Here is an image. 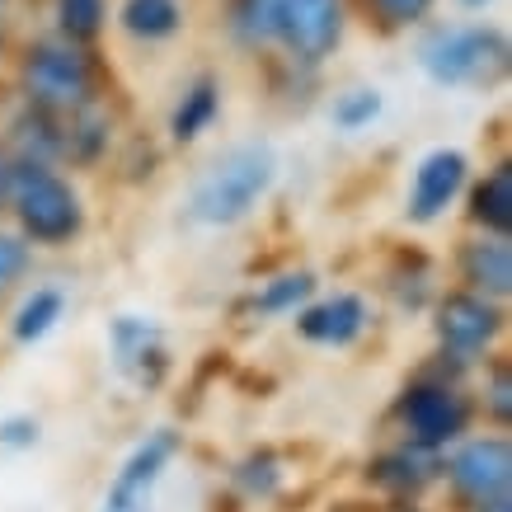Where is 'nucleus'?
Instances as JSON below:
<instances>
[{
  "instance_id": "obj_1",
  "label": "nucleus",
  "mask_w": 512,
  "mask_h": 512,
  "mask_svg": "<svg viewBox=\"0 0 512 512\" xmlns=\"http://www.w3.org/2000/svg\"><path fill=\"white\" fill-rule=\"evenodd\" d=\"M235 38L254 52H282L292 66H320L334 57L348 29L343 0H235Z\"/></svg>"
},
{
  "instance_id": "obj_2",
  "label": "nucleus",
  "mask_w": 512,
  "mask_h": 512,
  "mask_svg": "<svg viewBox=\"0 0 512 512\" xmlns=\"http://www.w3.org/2000/svg\"><path fill=\"white\" fill-rule=\"evenodd\" d=\"M5 207L15 212L19 240H29V245L62 249L85 231V202H80L76 184L43 160H15Z\"/></svg>"
},
{
  "instance_id": "obj_3",
  "label": "nucleus",
  "mask_w": 512,
  "mask_h": 512,
  "mask_svg": "<svg viewBox=\"0 0 512 512\" xmlns=\"http://www.w3.org/2000/svg\"><path fill=\"white\" fill-rule=\"evenodd\" d=\"M273 179H278V160L268 146H235L198 179L188 212L202 226H235L268 198Z\"/></svg>"
},
{
  "instance_id": "obj_4",
  "label": "nucleus",
  "mask_w": 512,
  "mask_h": 512,
  "mask_svg": "<svg viewBox=\"0 0 512 512\" xmlns=\"http://www.w3.org/2000/svg\"><path fill=\"white\" fill-rule=\"evenodd\" d=\"M423 71L437 85L456 90H484L503 80L508 71V33L494 24H466V29H442L423 43Z\"/></svg>"
},
{
  "instance_id": "obj_5",
  "label": "nucleus",
  "mask_w": 512,
  "mask_h": 512,
  "mask_svg": "<svg viewBox=\"0 0 512 512\" xmlns=\"http://www.w3.org/2000/svg\"><path fill=\"white\" fill-rule=\"evenodd\" d=\"M19 90L33 109L43 113H76L94 99V66L80 43H38L19 62Z\"/></svg>"
},
{
  "instance_id": "obj_6",
  "label": "nucleus",
  "mask_w": 512,
  "mask_h": 512,
  "mask_svg": "<svg viewBox=\"0 0 512 512\" xmlns=\"http://www.w3.org/2000/svg\"><path fill=\"white\" fill-rule=\"evenodd\" d=\"M470 419H475V404L447 376H419L395 400V423H400L404 442L423 451H442L451 442H461Z\"/></svg>"
},
{
  "instance_id": "obj_7",
  "label": "nucleus",
  "mask_w": 512,
  "mask_h": 512,
  "mask_svg": "<svg viewBox=\"0 0 512 512\" xmlns=\"http://www.w3.org/2000/svg\"><path fill=\"white\" fill-rule=\"evenodd\" d=\"M433 329L442 343V357L475 362V357L494 353V343L503 339V301L456 287L433 306Z\"/></svg>"
},
{
  "instance_id": "obj_8",
  "label": "nucleus",
  "mask_w": 512,
  "mask_h": 512,
  "mask_svg": "<svg viewBox=\"0 0 512 512\" xmlns=\"http://www.w3.org/2000/svg\"><path fill=\"white\" fill-rule=\"evenodd\" d=\"M447 484L451 494L470 503V508H484L494 498H508L512 489V447L508 437H470L451 451L447 461Z\"/></svg>"
},
{
  "instance_id": "obj_9",
  "label": "nucleus",
  "mask_w": 512,
  "mask_h": 512,
  "mask_svg": "<svg viewBox=\"0 0 512 512\" xmlns=\"http://www.w3.org/2000/svg\"><path fill=\"white\" fill-rule=\"evenodd\" d=\"M174 456H179V433H174V428H160V433H151L146 442H137L132 456L118 466L113 484L104 489L99 512H151L156 484L165 480V470H170Z\"/></svg>"
},
{
  "instance_id": "obj_10",
  "label": "nucleus",
  "mask_w": 512,
  "mask_h": 512,
  "mask_svg": "<svg viewBox=\"0 0 512 512\" xmlns=\"http://www.w3.org/2000/svg\"><path fill=\"white\" fill-rule=\"evenodd\" d=\"M466 179H470V160L461 156V151H451V146L428 151V156L419 160V170H414L404 217L414 221V226H433L437 217H447L451 202L461 198Z\"/></svg>"
},
{
  "instance_id": "obj_11",
  "label": "nucleus",
  "mask_w": 512,
  "mask_h": 512,
  "mask_svg": "<svg viewBox=\"0 0 512 512\" xmlns=\"http://www.w3.org/2000/svg\"><path fill=\"white\" fill-rule=\"evenodd\" d=\"M372 325V311L357 292H334L325 301H306L296 311V334L315 348H348L367 334Z\"/></svg>"
},
{
  "instance_id": "obj_12",
  "label": "nucleus",
  "mask_w": 512,
  "mask_h": 512,
  "mask_svg": "<svg viewBox=\"0 0 512 512\" xmlns=\"http://www.w3.org/2000/svg\"><path fill=\"white\" fill-rule=\"evenodd\" d=\"M109 348H113V362H118V372L132 376L137 386H160L165 381V367H170V357H165V343H160V329L151 320H141V315H118L109 325Z\"/></svg>"
},
{
  "instance_id": "obj_13",
  "label": "nucleus",
  "mask_w": 512,
  "mask_h": 512,
  "mask_svg": "<svg viewBox=\"0 0 512 512\" xmlns=\"http://www.w3.org/2000/svg\"><path fill=\"white\" fill-rule=\"evenodd\" d=\"M456 273L466 282L470 292L480 296H494V301H508L512 292V249H508V235H470L461 240L456 249Z\"/></svg>"
},
{
  "instance_id": "obj_14",
  "label": "nucleus",
  "mask_w": 512,
  "mask_h": 512,
  "mask_svg": "<svg viewBox=\"0 0 512 512\" xmlns=\"http://www.w3.org/2000/svg\"><path fill=\"white\" fill-rule=\"evenodd\" d=\"M466 217L475 231H489V235L512 231V165H494L480 184L470 188Z\"/></svg>"
},
{
  "instance_id": "obj_15",
  "label": "nucleus",
  "mask_w": 512,
  "mask_h": 512,
  "mask_svg": "<svg viewBox=\"0 0 512 512\" xmlns=\"http://www.w3.org/2000/svg\"><path fill=\"white\" fill-rule=\"evenodd\" d=\"M433 475H437V451L409 447V442L386 451L381 461H372V484H381L390 494H419Z\"/></svg>"
},
{
  "instance_id": "obj_16",
  "label": "nucleus",
  "mask_w": 512,
  "mask_h": 512,
  "mask_svg": "<svg viewBox=\"0 0 512 512\" xmlns=\"http://www.w3.org/2000/svg\"><path fill=\"white\" fill-rule=\"evenodd\" d=\"M118 24L137 43H165L184 29V5L179 0H123Z\"/></svg>"
},
{
  "instance_id": "obj_17",
  "label": "nucleus",
  "mask_w": 512,
  "mask_h": 512,
  "mask_svg": "<svg viewBox=\"0 0 512 512\" xmlns=\"http://www.w3.org/2000/svg\"><path fill=\"white\" fill-rule=\"evenodd\" d=\"M217 113H221V85L212 76L193 80V85L184 90V99H179L174 118H170L174 141H198L207 127L217 123Z\"/></svg>"
},
{
  "instance_id": "obj_18",
  "label": "nucleus",
  "mask_w": 512,
  "mask_h": 512,
  "mask_svg": "<svg viewBox=\"0 0 512 512\" xmlns=\"http://www.w3.org/2000/svg\"><path fill=\"white\" fill-rule=\"evenodd\" d=\"M315 296V273L311 268H292V273H278V278H268L254 301H249V311L254 315H296L306 301Z\"/></svg>"
},
{
  "instance_id": "obj_19",
  "label": "nucleus",
  "mask_w": 512,
  "mask_h": 512,
  "mask_svg": "<svg viewBox=\"0 0 512 512\" xmlns=\"http://www.w3.org/2000/svg\"><path fill=\"white\" fill-rule=\"evenodd\" d=\"M62 311H66V296L57 292V287H33V292L24 296V306L15 311L10 334H15V343H38L52 334V325L62 320Z\"/></svg>"
},
{
  "instance_id": "obj_20",
  "label": "nucleus",
  "mask_w": 512,
  "mask_h": 512,
  "mask_svg": "<svg viewBox=\"0 0 512 512\" xmlns=\"http://www.w3.org/2000/svg\"><path fill=\"white\" fill-rule=\"evenodd\" d=\"M57 33L66 43H94L104 33V19H109V5L104 0H57Z\"/></svg>"
},
{
  "instance_id": "obj_21",
  "label": "nucleus",
  "mask_w": 512,
  "mask_h": 512,
  "mask_svg": "<svg viewBox=\"0 0 512 512\" xmlns=\"http://www.w3.org/2000/svg\"><path fill=\"white\" fill-rule=\"evenodd\" d=\"M362 5H367L376 29H386V33L414 29V24H423V19L433 15V0H362Z\"/></svg>"
},
{
  "instance_id": "obj_22",
  "label": "nucleus",
  "mask_w": 512,
  "mask_h": 512,
  "mask_svg": "<svg viewBox=\"0 0 512 512\" xmlns=\"http://www.w3.org/2000/svg\"><path fill=\"white\" fill-rule=\"evenodd\" d=\"M376 113H381V90H367V85H362V90H348L339 104H334V123H339L343 132H362Z\"/></svg>"
},
{
  "instance_id": "obj_23",
  "label": "nucleus",
  "mask_w": 512,
  "mask_h": 512,
  "mask_svg": "<svg viewBox=\"0 0 512 512\" xmlns=\"http://www.w3.org/2000/svg\"><path fill=\"white\" fill-rule=\"evenodd\" d=\"M484 414H489L498 428H508V423H512V376H508V367H503V362L494 367L489 386H484Z\"/></svg>"
},
{
  "instance_id": "obj_24",
  "label": "nucleus",
  "mask_w": 512,
  "mask_h": 512,
  "mask_svg": "<svg viewBox=\"0 0 512 512\" xmlns=\"http://www.w3.org/2000/svg\"><path fill=\"white\" fill-rule=\"evenodd\" d=\"M29 273V240L0 231V292Z\"/></svg>"
},
{
  "instance_id": "obj_25",
  "label": "nucleus",
  "mask_w": 512,
  "mask_h": 512,
  "mask_svg": "<svg viewBox=\"0 0 512 512\" xmlns=\"http://www.w3.org/2000/svg\"><path fill=\"white\" fill-rule=\"evenodd\" d=\"M235 480L245 484L249 494H273V484H278V461H273V456H249Z\"/></svg>"
},
{
  "instance_id": "obj_26",
  "label": "nucleus",
  "mask_w": 512,
  "mask_h": 512,
  "mask_svg": "<svg viewBox=\"0 0 512 512\" xmlns=\"http://www.w3.org/2000/svg\"><path fill=\"white\" fill-rule=\"evenodd\" d=\"M33 442H38V419L19 414V419L0 423V447H33Z\"/></svg>"
},
{
  "instance_id": "obj_27",
  "label": "nucleus",
  "mask_w": 512,
  "mask_h": 512,
  "mask_svg": "<svg viewBox=\"0 0 512 512\" xmlns=\"http://www.w3.org/2000/svg\"><path fill=\"white\" fill-rule=\"evenodd\" d=\"M10 170H15V160H10V151L0 146V207H5V198H10Z\"/></svg>"
},
{
  "instance_id": "obj_28",
  "label": "nucleus",
  "mask_w": 512,
  "mask_h": 512,
  "mask_svg": "<svg viewBox=\"0 0 512 512\" xmlns=\"http://www.w3.org/2000/svg\"><path fill=\"white\" fill-rule=\"evenodd\" d=\"M475 512H512V503L508 498H494V503H484V508H475Z\"/></svg>"
},
{
  "instance_id": "obj_29",
  "label": "nucleus",
  "mask_w": 512,
  "mask_h": 512,
  "mask_svg": "<svg viewBox=\"0 0 512 512\" xmlns=\"http://www.w3.org/2000/svg\"><path fill=\"white\" fill-rule=\"evenodd\" d=\"M461 5H470V10H480V5H489V0H461Z\"/></svg>"
},
{
  "instance_id": "obj_30",
  "label": "nucleus",
  "mask_w": 512,
  "mask_h": 512,
  "mask_svg": "<svg viewBox=\"0 0 512 512\" xmlns=\"http://www.w3.org/2000/svg\"><path fill=\"white\" fill-rule=\"evenodd\" d=\"M0 57H5V33H0Z\"/></svg>"
},
{
  "instance_id": "obj_31",
  "label": "nucleus",
  "mask_w": 512,
  "mask_h": 512,
  "mask_svg": "<svg viewBox=\"0 0 512 512\" xmlns=\"http://www.w3.org/2000/svg\"><path fill=\"white\" fill-rule=\"evenodd\" d=\"M0 10H5V0H0Z\"/></svg>"
}]
</instances>
